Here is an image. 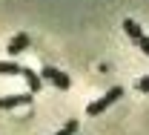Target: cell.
Returning a JSON list of instances; mask_svg holds the SVG:
<instances>
[{"label":"cell","mask_w":149,"mask_h":135,"mask_svg":"<svg viewBox=\"0 0 149 135\" xmlns=\"http://www.w3.org/2000/svg\"><path fill=\"white\" fill-rule=\"evenodd\" d=\"M120 95H123V86H112L103 98H97L95 104H89V106H86V112H89V115H100L103 109H109L115 101H120Z\"/></svg>","instance_id":"obj_1"},{"label":"cell","mask_w":149,"mask_h":135,"mask_svg":"<svg viewBox=\"0 0 149 135\" xmlns=\"http://www.w3.org/2000/svg\"><path fill=\"white\" fill-rule=\"evenodd\" d=\"M40 80L52 83V86H57V89H69V86H72L69 75L60 72V69H55V66H43V69H40Z\"/></svg>","instance_id":"obj_2"},{"label":"cell","mask_w":149,"mask_h":135,"mask_svg":"<svg viewBox=\"0 0 149 135\" xmlns=\"http://www.w3.org/2000/svg\"><path fill=\"white\" fill-rule=\"evenodd\" d=\"M23 104H32V92H26V95H6V98H0V109H15V106H23Z\"/></svg>","instance_id":"obj_3"},{"label":"cell","mask_w":149,"mask_h":135,"mask_svg":"<svg viewBox=\"0 0 149 135\" xmlns=\"http://www.w3.org/2000/svg\"><path fill=\"white\" fill-rule=\"evenodd\" d=\"M29 43H32V40H29V35H26V32L15 35V38L9 40V55H20L23 49H29Z\"/></svg>","instance_id":"obj_4"},{"label":"cell","mask_w":149,"mask_h":135,"mask_svg":"<svg viewBox=\"0 0 149 135\" xmlns=\"http://www.w3.org/2000/svg\"><path fill=\"white\" fill-rule=\"evenodd\" d=\"M20 75H23V80L29 83V92H40V86H43V80H40V75H37L35 69H29V66H23V69H20Z\"/></svg>","instance_id":"obj_5"},{"label":"cell","mask_w":149,"mask_h":135,"mask_svg":"<svg viewBox=\"0 0 149 135\" xmlns=\"http://www.w3.org/2000/svg\"><path fill=\"white\" fill-rule=\"evenodd\" d=\"M123 32H126L132 40H141V38H143V29H141V23H135V20H123Z\"/></svg>","instance_id":"obj_6"},{"label":"cell","mask_w":149,"mask_h":135,"mask_svg":"<svg viewBox=\"0 0 149 135\" xmlns=\"http://www.w3.org/2000/svg\"><path fill=\"white\" fill-rule=\"evenodd\" d=\"M20 69L23 66L12 63V60H0V75H20Z\"/></svg>","instance_id":"obj_7"},{"label":"cell","mask_w":149,"mask_h":135,"mask_svg":"<svg viewBox=\"0 0 149 135\" xmlns=\"http://www.w3.org/2000/svg\"><path fill=\"white\" fill-rule=\"evenodd\" d=\"M74 132H77V121L72 118V121H66V124H63V127H60L55 135H74Z\"/></svg>","instance_id":"obj_8"},{"label":"cell","mask_w":149,"mask_h":135,"mask_svg":"<svg viewBox=\"0 0 149 135\" xmlns=\"http://www.w3.org/2000/svg\"><path fill=\"white\" fill-rule=\"evenodd\" d=\"M138 92H149V75L138 80Z\"/></svg>","instance_id":"obj_9"},{"label":"cell","mask_w":149,"mask_h":135,"mask_svg":"<svg viewBox=\"0 0 149 135\" xmlns=\"http://www.w3.org/2000/svg\"><path fill=\"white\" fill-rule=\"evenodd\" d=\"M138 46H141V52H143V55H149V38H146V35L138 40Z\"/></svg>","instance_id":"obj_10"}]
</instances>
